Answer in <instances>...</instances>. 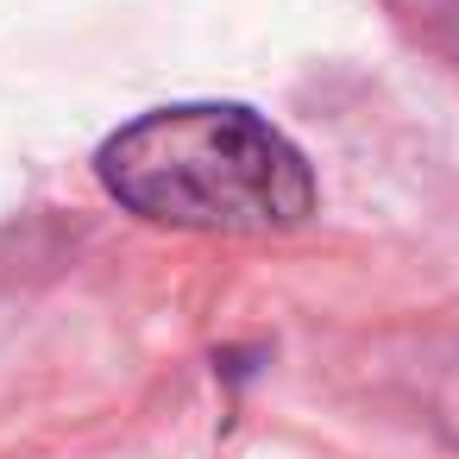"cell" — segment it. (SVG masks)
<instances>
[{
    "mask_svg": "<svg viewBox=\"0 0 459 459\" xmlns=\"http://www.w3.org/2000/svg\"><path fill=\"white\" fill-rule=\"evenodd\" d=\"M101 189L158 227L290 233L315 214L308 158L252 108L183 101L139 114L95 152Z\"/></svg>",
    "mask_w": 459,
    "mask_h": 459,
    "instance_id": "6da1fadb",
    "label": "cell"
},
{
    "mask_svg": "<svg viewBox=\"0 0 459 459\" xmlns=\"http://www.w3.org/2000/svg\"><path fill=\"white\" fill-rule=\"evenodd\" d=\"M384 7L415 45H428L434 57L459 70V0H384Z\"/></svg>",
    "mask_w": 459,
    "mask_h": 459,
    "instance_id": "7a4b0ae2",
    "label": "cell"
}]
</instances>
